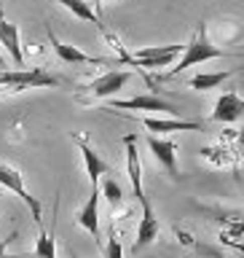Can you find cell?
<instances>
[{
    "instance_id": "6da1fadb",
    "label": "cell",
    "mask_w": 244,
    "mask_h": 258,
    "mask_svg": "<svg viewBox=\"0 0 244 258\" xmlns=\"http://www.w3.org/2000/svg\"><path fill=\"white\" fill-rule=\"evenodd\" d=\"M217 56H225V51H223L220 46H215L212 40H209V35H207V24L201 22L199 30L193 32V38L183 46V56H177V59L172 62V70H169V76H177V73L188 70V68H193V64L217 59Z\"/></svg>"
},
{
    "instance_id": "7a4b0ae2",
    "label": "cell",
    "mask_w": 244,
    "mask_h": 258,
    "mask_svg": "<svg viewBox=\"0 0 244 258\" xmlns=\"http://www.w3.org/2000/svg\"><path fill=\"white\" fill-rule=\"evenodd\" d=\"M110 38V43L118 48V59L121 62H129V64H137L140 70H158V68H172V62L180 56V48L183 46H177V43H169V46H145V48H137L134 54H126L124 51V46L118 43L113 35Z\"/></svg>"
},
{
    "instance_id": "3957f363",
    "label": "cell",
    "mask_w": 244,
    "mask_h": 258,
    "mask_svg": "<svg viewBox=\"0 0 244 258\" xmlns=\"http://www.w3.org/2000/svg\"><path fill=\"white\" fill-rule=\"evenodd\" d=\"M0 86H8L11 92H24V89L59 86V78H54L51 73H46L43 68H32V70H11V73H0Z\"/></svg>"
},
{
    "instance_id": "277c9868",
    "label": "cell",
    "mask_w": 244,
    "mask_h": 258,
    "mask_svg": "<svg viewBox=\"0 0 244 258\" xmlns=\"http://www.w3.org/2000/svg\"><path fill=\"white\" fill-rule=\"evenodd\" d=\"M0 185L8 191H14L16 197H19L24 205L30 207V213H32V221H35L38 226L43 223V207H40V202L32 197V194L24 188V175L19 172L16 167H8V164H0Z\"/></svg>"
},
{
    "instance_id": "5b68a950",
    "label": "cell",
    "mask_w": 244,
    "mask_h": 258,
    "mask_svg": "<svg viewBox=\"0 0 244 258\" xmlns=\"http://www.w3.org/2000/svg\"><path fill=\"white\" fill-rule=\"evenodd\" d=\"M145 143H148L153 159L167 169V175L172 177V180H180V169H177V143L175 140H164L161 135H148Z\"/></svg>"
},
{
    "instance_id": "8992f818",
    "label": "cell",
    "mask_w": 244,
    "mask_h": 258,
    "mask_svg": "<svg viewBox=\"0 0 244 258\" xmlns=\"http://www.w3.org/2000/svg\"><path fill=\"white\" fill-rule=\"evenodd\" d=\"M129 78H132L129 70H110V73H105V76L94 78L92 84H86V92L92 94L94 100H108V97H116L121 89L129 84Z\"/></svg>"
},
{
    "instance_id": "52a82bcc",
    "label": "cell",
    "mask_w": 244,
    "mask_h": 258,
    "mask_svg": "<svg viewBox=\"0 0 244 258\" xmlns=\"http://www.w3.org/2000/svg\"><path fill=\"white\" fill-rule=\"evenodd\" d=\"M124 148H126V175H129V183H132V191L137 202L148 199L145 194V185H142V159H140V151H137V135H126L124 137Z\"/></svg>"
},
{
    "instance_id": "ba28073f",
    "label": "cell",
    "mask_w": 244,
    "mask_h": 258,
    "mask_svg": "<svg viewBox=\"0 0 244 258\" xmlns=\"http://www.w3.org/2000/svg\"><path fill=\"white\" fill-rule=\"evenodd\" d=\"M142 207V215H140V226H137V239H134V253H140L150 245L153 239L158 237L161 231V223H158V215L156 210H153V202L150 199H142L140 202Z\"/></svg>"
},
{
    "instance_id": "9c48e42d",
    "label": "cell",
    "mask_w": 244,
    "mask_h": 258,
    "mask_svg": "<svg viewBox=\"0 0 244 258\" xmlns=\"http://www.w3.org/2000/svg\"><path fill=\"white\" fill-rule=\"evenodd\" d=\"M72 140H75L78 148H80V156H84V167H86L89 180H92V185H97V183H100V177H105L110 172V164L92 148V143H89L84 135H72Z\"/></svg>"
},
{
    "instance_id": "30bf717a",
    "label": "cell",
    "mask_w": 244,
    "mask_h": 258,
    "mask_svg": "<svg viewBox=\"0 0 244 258\" xmlns=\"http://www.w3.org/2000/svg\"><path fill=\"white\" fill-rule=\"evenodd\" d=\"M100 185H92V194H89V199L84 202V207L75 213V223L80 229H86L92 237L97 239L100 237Z\"/></svg>"
},
{
    "instance_id": "8fae6325",
    "label": "cell",
    "mask_w": 244,
    "mask_h": 258,
    "mask_svg": "<svg viewBox=\"0 0 244 258\" xmlns=\"http://www.w3.org/2000/svg\"><path fill=\"white\" fill-rule=\"evenodd\" d=\"M113 110H164V113H175L177 108L172 102L161 100L158 94H137L132 100H110Z\"/></svg>"
},
{
    "instance_id": "7c38bea8",
    "label": "cell",
    "mask_w": 244,
    "mask_h": 258,
    "mask_svg": "<svg viewBox=\"0 0 244 258\" xmlns=\"http://www.w3.org/2000/svg\"><path fill=\"white\" fill-rule=\"evenodd\" d=\"M244 113V100L236 94V92H225L217 97L215 102V110H212V121H217V124H233V121H239Z\"/></svg>"
},
{
    "instance_id": "4fadbf2b",
    "label": "cell",
    "mask_w": 244,
    "mask_h": 258,
    "mask_svg": "<svg viewBox=\"0 0 244 258\" xmlns=\"http://www.w3.org/2000/svg\"><path fill=\"white\" fill-rule=\"evenodd\" d=\"M145 129L150 135H167V132H201L204 124L201 121H185V118H153L145 116L142 118Z\"/></svg>"
},
{
    "instance_id": "5bb4252c",
    "label": "cell",
    "mask_w": 244,
    "mask_h": 258,
    "mask_svg": "<svg viewBox=\"0 0 244 258\" xmlns=\"http://www.w3.org/2000/svg\"><path fill=\"white\" fill-rule=\"evenodd\" d=\"M0 46L8 51V56H11V62L16 68H22L24 51H22V43H19V27H16L14 22H8L3 11H0Z\"/></svg>"
},
{
    "instance_id": "9a60e30c",
    "label": "cell",
    "mask_w": 244,
    "mask_h": 258,
    "mask_svg": "<svg viewBox=\"0 0 244 258\" xmlns=\"http://www.w3.org/2000/svg\"><path fill=\"white\" fill-rule=\"evenodd\" d=\"M48 40H51L56 56H59L62 62H67V64H102V62H105V59H100V56L84 54L78 46H72V43H62V40L56 38L54 32H48Z\"/></svg>"
},
{
    "instance_id": "2e32d148",
    "label": "cell",
    "mask_w": 244,
    "mask_h": 258,
    "mask_svg": "<svg viewBox=\"0 0 244 258\" xmlns=\"http://www.w3.org/2000/svg\"><path fill=\"white\" fill-rule=\"evenodd\" d=\"M56 3H62L67 11H72V16H78V19L92 22V24H97V27H102V24H100V14H97L86 0H56Z\"/></svg>"
},
{
    "instance_id": "e0dca14e",
    "label": "cell",
    "mask_w": 244,
    "mask_h": 258,
    "mask_svg": "<svg viewBox=\"0 0 244 258\" xmlns=\"http://www.w3.org/2000/svg\"><path fill=\"white\" fill-rule=\"evenodd\" d=\"M231 76H233L231 70H225V73H199V76L191 78V89H196V92H207V89L220 86L223 81H228Z\"/></svg>"
},
{
    "instance_id": "ac0fdd59",
    "label": "cell",
    "mask_w": 244,
    "mask_h": 258,
    "mask_svg": "<svg viewBox=\"0 0 244 258\" xmlns=\"http://www.w3.org/2000/svg\"><path fill=\"white\" fill-rule=\"evenodd\" d=\"M32 258H56L54 234H48L43 223L38 226V242H35V250H32Z\"/></svg>"
},
{
    "instance_id": "d6986e66",
    "label": "cell",
    "mask_w": 244,
    "mask_h": 258,
    "mask_svg": "<svg viewBox=\"0 0 244 258\" xmlns=\"http://www.w3.org/2000/svg\"><path fill=\"white\" fill-rule=\"evenodd\" d=\"M100 197L108 199V205L116 210L124 205V188H121V183L116 180V177H105L102 180V188H100Z\"/></svg>"
},
{
    "instance_id": "ffe728a7",
    "label": "cell",
    "mask_w": 244,
    "mask_h": 258,
    "mask_svg": "<svg viewBox=\"0 0 244 258\" xmlns=\"http://www.w3.org/2000/svg\"><path fill=\"white\" fill-rule=\"evenodd\" d=\"M102 255H105V258H124V247H121V239H118V234H116V226L110 229V237H108V242L102 245Z\"/></svg>"
},
{
    "instance_id": "44dd1931",
    "label": "cell",
    "mask_w": 244,
    "mask_h": 258,
    "mask_svg": "<svg viewBox=\"0 0 244 258\" xmlns=\"http://www.w3.org/2000/svg\"><path fill=\"white\" fill-rule=\"evenodd\" d=\"M14 239H16V234H11L6 242H0V258H11V255H6V253H8V245H11ZM14 258H19V255H14Z\"/></svg>"
},
{
    "instance_id": "7402d4cb",
    "label": "cell",
    "mask_w": 244,
    "mask_h": 258,
    "mask_svg": "<svg viewBox=\"0 0 244 258\" xmlns=\"http://www.w3.org/2000/svg\"><path fill=\"white\" fill-rule=\"evenodd\" d=\"M86 3H97V6H100V0H86Z\"/></svg>"
},
{
    "instance_id": "603a6c76",
    "label": "cell",
    "mask_w": 244,
    "mask_h": 258,
    "mask_svg": "<svg viewBox=\"0 0 244 258\" xmlns=\"http://www.w3.org/2000/svg\"><path fill=\"white\" fill-rule=\"evenodd\" d=\"M0 64H3V56H0Z\"/></svg>"
}]
</instances>
